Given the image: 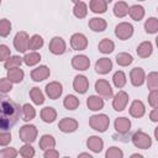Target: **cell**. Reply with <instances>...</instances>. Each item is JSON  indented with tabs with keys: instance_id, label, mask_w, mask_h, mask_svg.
<instances>
[{
	"instance_id": "obj_1",
	"label": "cell",
	"mask_w": 158,
	"mask_h": 158,
	"mask_svg": "<svg viewBox=\"0 0 158 158\" xmlns=\"http://www.w3.org/2000/svg\"><path fill=\"white\" fill-rule=\"evenodd\" d=\"M21 107L7 96H0V131H7L17 123Z\"/></svg>"
},
{
	"instance_id": "obj_2",
	"label": "cell",
	"mask_w": 158,
	"mask_h": 158,
	"mask_svg": "<svg viewBox=\"0 0 158 158\" xmlns=\"http://www.w3.org/2000/svg\"><path fill=\"white\" fill-rule=\"evenodd\" d=\"M109 125H110V118L105 114H98L89 117V126L98 132H105L109 128Z\"/></svg>"
},
{
	"instance_id": "obj_3",
	"label": "cell",
	"mask_w": 158,
	"mask_h": 158,
	"mask_svg": "<svg viewBox=\"0 0 158 158\" xmlns=\"http://www.w3.org/2000/svg\"><path fill=\"white\" fill-rule=\"evenodd\" d=\"M37 133H38V131L35 125H23L19 131V137L22 142L30 144L36 141Z\"/></svg>"
},
{
	"instance_id": "obj_4",
	"label": "cell",
	"mask_w": 158,
	"mask_h": 158,
	"mask_svg": "<svg viewBox=\"0 0 158 158\" xmlns=\"http://www.w3.org/2000/svg\"><path fill=\"white\" fill-rule=\"evenodd\" d=\"M131 139H132V143L135 144V147L141 148V149H148L152 146V138L149 137V135H147L146 132H143L141 130L136 131L132 135Z\"/></svg>"
},
{
	"instance_id": "obj_5",
	"label": "cell",
	"mask_w": 158,
	"mask_h": 158,
	"mask_svg": "<svg viewBox=\"0 0 158 158\" xmlns=\"http://www.w3.org/2000/svg\"><path fill=\"white\" fill-rule=\"evenodd\" d=\"M133 35V26L130 22H120L118 25H116L115 27V36L121 40H128L131 36Z\"/></svg>"
},
{
	"instance_id": "obj_6",
	"label": "cell",
	"mask_w": 158,
	"mask_h": 158,
	"mask_svg": "<svg viewBox=\"0 0 158 158\" xmlns=\"http://www.w3.org/2000/svg\"><path fill=\"white\" fill-rule=\"evenodd\" d=\"M28 41H30V37H28L27 32L19 31L14 37V47L16 48V51L25 53L28 49Z\"/></svg>"
},
{
	"instance_id": "obj_7",
	"label": "cell",
	"mask_w": 158,
	"mask_h": 158,
	"mask_svg": "<svg viewBox=\"0 0 158 158\" xmlns=\"http://www.w3.org/2000/svg\"><path fill=\"white\" fill-rule=\"evenodd\" d=\"M95 90L104 99H110L114 95V91H112V88H111L110 83L105 79H99V80L95 81Z\"/></svg>"
},
{
	"instance_id": "obj_8",
	"label": "cell",
	"mask_w": 158,
	"mask_h": 158,
	"mask_svg": "<svg viewBox=\"0 0 158 158\" xmlns=\"http://www.w3.org/2000/svg\"><path fill=\"white\" fill-rule=\"evenodd\" d=\"M70 47L74 51H84L88 47V38L85 35L77 32L70 37Z\"/></svg>"
},
{
	"instance_id": "obj_9",
	"label": "cell",
	"mask_w": 158,
	"mask_h": 158,
	"mask_svg": "<svg viewBox=\"0 0 158 158\" xmlns=\"http://www.w3.org/2000/svg\"><path fill=\"white\" fill-rule=\"evenodd\" d=\"M128 102V94L123 90H120L117 94L114 95L112 99V107L116 111H123Z\"/></svg>"
},
{
	"instance_id": "obj_10",
	"label": "cell",
	"mask_w": 158,
	"mask_h": 158,
	"mask_svg": "<svg viewBox=\"0 0 158 158\" xmlns=\"http://www.w3.org/2000/svg\"><path fill=\"white\" fill-rule=\"evenodd\" d=\"M65 48H67V46H65L64 40L62 37H58V36L53 37L51 40V42H49V46H48L49 52L53 53V54H56V56L63 54L65 52Z\"/></svg>"
},
{
	"instance_id": "obj_11",
	"label": "cell",
	"mask_w": 158,
	"mask_h": 158,
	"mask_svg": "<svg viewBox=\"0 0 158 158\" xmlns=\"http://www.w3.org/2000/svg\"><path fill=\"white\" fill-rule=\"evenodd\" d=\"M44 89H46L47 96L49 99H52V100L58 99L62 95V93H63V85L59 81H51V83H48L46 85Z\"/></svg>"
},
{
	"instance_id": "obj_12",
	"label": "cell",
	"mask_w": 158,
	"mask_h": 158,
	"mask_svg": "<svg viewBox=\"0 0 158 158\" xmlns=\"http://www.w3.org/2000/svg\"><path fill=\"white\" fill-rule=\"evenodd\" d=\"M58 128L64 132V133H70V132H74L77 131L78 128V121L75 118H72V117H64L59 121L58 123Z\"/></svg>"
},
{
	"instance_id": "obj_13",
	"label": "cell",
	"mask_w": 158,
	"mask_h": 158,
	"mask_svg": "<svg viewBox=\"0 0 158 158\" xmlns=\"http://www.w3.org/2000/svg\"><path fill=\"white\" fill-rule=\"evenodd\" d=\"M72 67L77 70H86L90 67V59L84 54H78L72 58Z\"/></svg>"
},
{
	"instance_id": "obj_14",
	"label": "cell",
	"mask_w": 158,
	"mask_h": 158,
	"mask_svg": "<svg viewBox=\"0 0 158 158\" xmlns=\"http://www.w3.org/2000/svg\"><path fill=\"white\" fill-rule=\"evenodd\" d=\"M73 88H74V90L77 93L85 94L88 91V89H89V80H88V78L85 75H81V74L77 75L74 78V80H73Z\"/></svg>"
},
{
	"instance_id": "obj_15",
	"label": "cell",
	"mask_w": 158,
	"mask_h": 158,
	"mask_svg": "<svg viewBox=\"0 0 158 158\" xmlns=\"http://www.w3.org/2000/svg\"><path fill=\"white\" fill-rule=\"evenodd\" d=\"M49 74H51V70L47 65H40L31 72V79L33 81H42V80L47 79L49 77Z\"/></svg>"
},
{
	"instance_id": "obj_16",
	"label": "cell",
	"mask_w": 158,
	"mask_h": 158,
	"mask_svg": "<svg viewBox=\"0 0 158 158\" xmlns=\"http://www.w3.org/2000/svg\"><path fill=\"white\" fill-rule=\"evenodd\" d=\"M130 78H131V83L133 86H141L143 83H144V79H146V74H144V70L139 67H136L131 70L130 73Z\"/></svg>"
},
{
	"instance_id": "obj_17",
	"label": "cell",
	"mask_w": 158,
	"mask_h": 158,
	"mask_svg": "<svg viewBox=\"0 0 158 158\" xmlns=\"http://www.w3.org/2000/svg\"><path fill=\"white\" fill-rule=\"evenodd\" d=\"M114 126L116 132H118L120 135H127L131 128V121L127 117H117L114 122Z\"/></svg>"
},
{
	"instance_id": "obj_18",
	"label": "cell",
	"mask_w": 158,
	"mask_h": 158,
	"mask_svg": "<svg viewBox=\"0 0 158 158\" xmlns=\"http://www.w3.org/2000/svg\"><path fill=\"white\" fill-rule=\"evenodd\" d=\"M112 69V60L109 58H99L95 63V72L99 74H107Z\"/></svg>"
},
{
	"instance_id": "obj_19",
	"label": "cell",
	"mask_w": 158,
	"mask_h": 158,
	"mask_svg": "<svg viewBox=\"0 0 158 158\" xmlns=\"http://www.w3.org/2000/svg\"><path fill=\"white\" fill-rule=\"evenodd\" d=\"M86 146L91 152L100 153L102 151V148H104V141L99 136H90L86 139Z\"/></svg>"
},
{
	"instance_id": "obj_20",
	"label": "cell",
	"mask_w": 158,
	"mask_h": 158,
	"mask_svg": "<svg viewBox=\"0 0 158 158\" xmlns=\"http://www.w3.org/2000/svg\"><path fill=\"white\" fill-rule=\"evenodd\" d=\"M88 26L91 31L94 32H102L106 30L107 27V22L105 19H101V17H93L89 20L88 22Z\"/></svg>"
},
{
	"instance_id": "obj_21",
	"label": "cell",
	"mask_w": 158,
	"mask_h": 158,
	"mask_svg": "<svg viewBox=\"0 0 158 158\" xmlns=\"http://www.w3.org/2000/svg\"><path fill=\"white\" fill-rule=\"evenodd\" d=\"M146 112V107H144V104L141 101V100H133L131 106H130V115L132 117H142Z\"/></svg>"
},
{
	"instance_id": "obj_22",
	"label": "cell",
	"mask_w": 158,
	"mask_h": 158,
	"mask_svg": "<svg viewBox=\"0 0 158 158\" xmlns=\"http://www.w3.org/2000/svg\"><path fill=\"white\" fill-rule=\"evenodd\" d=\"M86 106L91 111H99L104 107V99H101L100 96H96V95H90L86 99Z\"/></svg>"
},
{
	"instance_id": "obj_23",
	"label": "cell",
	"mask_w": 158,
	"mask_h": 158,
	"mask_svg": "<svg viewBox=\"0 0 158 158\" xmlns=\"http://www.w3.org/2000/svg\"><path fill=\"white\" fill-rule=\"evenodd\" d=\"M107 2H110V0H91L89 2V7L95 14H104L107 10Z\"/></svg>"
},
{
	"instance_id": "obj_24",
	"label": "cell",
	"mask_w": 158,
	"mask_h": 158,
	"mask_svg": "<svg viewBox=\"0 0 158 158\" xmlns=\"http://www.w3.org/2000/svg\"><path fill=\"white\" fill-rule=\"evenodd\" d=\"M136 51H137L138 57H141V58H148L152 54V52H153V46H152V43L149 41H144V42H142V43L138 44V47H137Z\"/></svg>"
},
{
	"instance_id": "obj_25",
	"label": "cell",
	"mask_w": 158,
	"mask_h": 158,
	"mask_svg": "<svg viewBox=\"0 0 158 158\" xmlns=\"http://www.w3.org/2000/svg\"><path fill=\"white\" fill-rule=\"evenodd\" d=\"M23 77H25V73L23 70L17 67V68H12V69H9L7 70V79L11 81V83H21L23 80Z\"/></svg>"
},
{
	"instance_id": "obj_26",
	"label": "cell",
	"mask_w": 158,
	"mask_h": 158,
	"mask_svg": "<svg viewBox=\"0 0 158 158\" xmlns=\"http://www.w3.org/2000/svg\"><path fill=\"white\" fill-rule=\"evenodd\" d=\"M41 118H42V121H44L47 123H52L57 118V111L51 106L43 107L41 110Z\"/></svg>"
},
{
	"instance_id": "obj_27",
	"label": "cell",
	"mask_w": 158,
	"mask_h": 158,
	"mask_svg": "<svg viewBox=\"0 0 158 158\" xmlns=\"http://www.w3.org/2000/svg\"><path fill=\"white\" fill-rule=\"evenodd\" d=\"M73 14L78 19H84L88 14V6L84 1H74V7H73Z\"/></svg>"
},
{
	"instance_id": "obj_28",
	"label": "cell",
	"mask_w": 158,
	"mask_h": 158,
	"mask_svg": "<svg viewBox=\"0 0 158 158\" xmlns=\"http://www.w3.org/2000/svg\"><path fill=\"white\" fill-rule=\"evenodd\" d=\"M128 14H130L132 20L141 21L144 17V9H143V6L136 4V5H132V6L128 7Z\"/></svg>"
},
{
	"instance_id": "obj_29",
	"label": "cell",
	"mask_w": 158,
	"mask_h": 158,
	"mask_svg": "<svg viewBox=\"0 0 158 158\" xmlns=\"http://www.w3.org/2000/svg\"><path fill=\"white\" fill-rule=\"evenodd\" d=\"M21 116H22V120L26 121V122L33 120L35 116H36V110H35V107H33L32 105H30V104L22 105V107H21Z\"/></svg>"
},
{
	"instance_id": "obj_30",
	"label": "cell",
	"mask_w": 158,
	"mask_h": 158,
	"mask_svg": "<svg viewBox=\"0 0 158 158\" xmlns=\"http://www.w3.org/2000/svg\"><path fill=\"white\" fill-rule=\"evenodd\" d=\"M99 52L104 53V54H109L111 52H114L115 49V43L110 40V38H102L100 42H99Z\"/></svg>"
},
{
	"instance_id": "obj_31",
	"label": "cell",
	"mask_w": 158,
	"mask_h": 158,
	"mask_svg": "<svg viewBox=\"0 0 158 158\" xmlns=\"http://www.w3.org/2000/svg\"><path fill=\"white\" fill-rule=\"evenodd\" d=\"M56 146V139L53 136L51 135H43L40 139V148L43 149V151H47V149H52L54 148Z\"/></svg>"
},
{
	"instance_id": "obj_32",
	"label": "cell",
	"mask_w": 158,
	"mask_h": 158,
	"mask_svg": "<svg viewBox=\"0 0 158 158\" xmlns=\"http://www.w3.org/2000/svg\"><path fill=\"white\" fill-rule=\"evenodd\" d=\"M128 14V5L125 1H117L114 5V15L116 17H125Z\"/></svg>"
},
{
	"instance_id": "obj_33",
	"label": "cell",
	"mask_w": 158,
	"mask_h": 158,
	"mask_svg": "<svg viewBox=\"0 0 158 158\" xmlns=\"http://www.w3.org/2000/svg\"><path fill=\"white\" fill-rule=\"evenodd\" d=\"M30 96H31V100L33 101V104H36V105H42L44 102V95L41 91V89L37 86H33L30 90Z\"/></svg>"
},
{
	"instance_id": "obj_34",
	"label": "cell",
	"mask_w": 158,
	"mask_h": 158,
	"mask_svg": "<svg viewBox=\"0 0 158 158\" xmlns=\"http://www.w3.org/2000/svg\"><path fill=\"white\" fill-rule=\"evenodd\" d=\"M23 63L28 67H32V65H36L37 63H40L41 60V54L37 53V52H30V53H26L25 57L22 58Z\"/></svg>"
},
{
	"instance_id": "obj_35",
	"label": "cell",
	"mask_w": 158,
	"mask_h": 158,
	"mask_svg": "<svg viewBox=\"0 0 158 158\" xmlns=\"http://www.w3.org/2000/svg\"><path fill=\"white\" fill-rule=\"evenodd\" d=\"M116 62L121 67H127L133 62V57L127 52H120L116 54Z\"/></svg>"
},
{
	"instance_id": "obj_36",
	"label": "cell",
	"mask_w": 158,
	"mask_h": 158,
	"mask_svg": "<svg viewBox=\"0 0 158 158\" xmlns=\"http://www.w3.org/2000/svg\"><path fill=\"white\" fill-rule=\"evenodd\" d=\"M79 104H80L79 99L75 95H72V94L67 95L64 98V100H63V105H64V107L67 110H75L79 106Z\"/></svg>"
},
{
	"instance_id": "obj_37",
	"label": "cell",
	"mask_w": 158,
	"mask_h": 158,
	"mask_svg": "<svg viewBox=\"0 0 158 158\" xmlns=\"http://www.w3.org/2000/svg\"><path fill=\"white\" fill-rule=\"evenodd\" d=\"M43 44H44L43 38H42L40 35H33V36L30 38V41H28V49H32V51L35 52V51L42 48Z\"/></svg>"
},
{
	"instance_id": "obj_38",
	"label": "cell",
	"mask_w": 158,
	"mask_h": 158,
	"mask_svg": "<svg viewBox=\"0 0 158 158\" xmlns=\"http://www.w3.org/2000/svg\"><path fill=\"white\" fill-rule=\"evenodd\" d=\"M112 81H114V85H115L116 88H118V89L123 88V86L126 85V81H127L126 74H125L122 70H117V72L114 74V77H112Z\"/></svg>"
},
{
	"instance_id": "obj_39",
	"label": "cell",
	"mask_w": 158,
	"mask_h": 158,
	"mask_svg": "<svg viewBox=\"0 0 158 158\" xmlns=\"http://www.w3.org/2000/svg\"><path fill=\"white\" fill-rule=\"evenodd\" d=\"M144 30L147 33H156L158 31V20L156 17H149L144 22Z\"/></svg>"
},
{
	"instance_id": "obj_40",
	"label": "cell",
	"mask_w": 158,
	"mask_h": 158,
	"mask_svg": "<svg viewBox=\"0 0 158 158\" xmlns=\"http://www.w3.org/2000/svg\"><path fill=\"white\" fill-rule=\"evenodd\" d=\"M22 62H23V60H22V58H21L20 56H11L7 60H5L4 67H5V69L9 70V69H12V68H17V67H20Z\"/></svg>"
},
{
	"instance_id": "obj_41",
	"label": "cell",
	"mask_w": 158,
	"mask_h": 158,
	"mask_svg": "<svg viewBox=\"0 0 158 158\" xmlns=\"http://www.w3.org/2000/svg\"><path fill=\"white\" fill-rule=\"evenodd\" d=\"M10 32H11V22L7 19H1L0 20V36L7 37Z\"/></svg>"
},
{
	"instance_id": "obj_42",
	"label": "cell",
	"mask_w": 158,
	"mask_h": 158,
	"mask_svg": "<svg viewBox=\"0 0 158 158\" xmlns=\"http://www.w3.org/2000/svg\"><path fill=\"white\" fill-rule=\"evenodd\" d=\"M147 86L151 90H156L158 88V73L151 72L147 77Z\"/></svg>"
},
{
	"instance_id": "obj_43",
	"label": "cell",
	"mask_w": 158,
	"mask_h": 158,
	"mask_svg": "<svg viewBox=\"0 0 158 158\" xmlns=\"http://www.w3.org/2000/svg\"><path fill=\"white\" fill-rule=\"evenodd\" d=\"M105 158H123V152L118 147H110L105 153Z\"/></svg>"
},
{
	"instance_id": "obj_44",
	"label": "cell",
	"mask_w": 158,
	"mask_h": 158,
	"mask_svg": "<svg viewBox=\"0 0 158 158\" xmlns=\"http://www.w3.org/2000/svg\"><path fill=\"white\" fill-rule=\"evenodd\" d=\"M35 148L31 146V144H27L25 143L21 148H20V154L23 157V158H33L35 157Z\"/></svg>"
},
{
	"instance_id": "obj_45",
	"label": "cell",
	"mask_w": 158,
	"mask_h": 158,
	"mask_svg": "<svg viewBox=\"0 0 158 158\" xmlns=\"http://www.w3.org/2000/svg\"><path fill=\"white\" fill-rule=\"evenodd\" d=\"M11 89H12V83L7 78H1L0 79V93L6 94V93H10Z\"/></svg>"
},
{
	"instance_id": "obj_46",
	"label": "cell",
	"mask_w": 158,
	"mask_h": 158,
	"mask_svg": "<svg viewBox=\"0 0 158 158\" xmlns=\"http://www.w3.org/2000/svg\"><path fill=\"white\" fill-rule=\"evenodd\" d=\"M17 151L12 147H6L0 151V158H16Z\"/></svg>"
},
{
	"instance_id": "obj_47",
	"label": "cell",
	"mask_w": 158,
	"mask_h": 158,
	"mask_svg": "<svg viewBox=\"0 0 158 158\" xmlns=\"http://www.w3.org/2000/svg\"><path fill=\"white\" fill-rule=\"evenodd\" d=\"M148 104L153 107L157 109L158 107V90H151V93L148 94Z\"/></svg>"
},
{
	"instance_id": "obj_48",
	"label": "cell",
	"mask_w": 158,
	"mask_h": 158,
	"mask_svg": "<svg viewBox=\"0 0 158 158\" xmlns=\"http://www.w3.org/2000/svg\"><path fill=\"white\" fill-rule=\"evenodd\" d=\"M10 57H11L10 48L6 44H0V62L7 60Z\"/></svg>"
},
{
	"instance_id": "obj_49",
	"label": "cell",
	"mask_w": 158,
	"mask_h": 158,
	"mask_svg": "<svg viewBox=\"0 0 158 158\" xmlns=\"http://www.w3.org/2000/svg\"><path fill=\"white\" fill-rule=\"evenodd\" d=\"M11 133L7 131H0V146H7L11 142Z\"/></svg>"
},
{
	"instance_id": "obj_50",
	"label": "cell",
	"mask_w": 158,
	"mask_h": 158,
	"mask_svg": "<svg viewBox=\"0 0 158 158\" xmlns=\"http://www.w3.org/2000/svg\"><path fill=\"white\" fill-rule=\"evenodd\" d=\"M43 158H59V153H58V151L54 149V148L47 149V151H44Z\"/></svg>"
},
{
	"instance_id": "obj_51",
	"label": "cell",
	"mask_w": 158,
	"mask_h": 158,
	"mask_svg": "<svg viewBox=\"0 0 158 158\" xmlns=\"http://www.w3.org/2000/svg\"><path fill=\"white\" fill-rule=\"evenodd\" d=\"M149 118H151V121H153V122H157V121H158V109H153V110L151 111Z\"/></svg>"
},
{
	"instance_id": "obj_52",
	"label": "cell",
	"mask_w": 158,
	"mask_h": 158,
	"mask_svg": "<svg viewBox=\"0 0 158 158\" xmlns=\"http://www.w3.org/2000/svg\"><path fill=\"white\" fill-rule=\"evenodd\" d=\"M78 158H94L93 156H90L89 153H85V152H83V153H80L79 156H78Z\"/></svg>"
},
{
	"instance_id": "obj_53",
	"label": "cell",
	"mask_w": 158,
	"mask_h": 158,
	"mask_svg": "<svg viewBox=\"0 0 158 158\" xmlns=\"http://www.w3.org/2000/svg\"><path fill=\"white\" fill-rule=\"evenodd\" d=\"M130 158H143V156L142 154H138V153H133V154H131Z\"/></svg>"
},
{
	"instance_id": "obj_54",
	"label": "cell",
	"mask_w": 158,
	"mask_h": 158,
	"mask_svg": "<svg viewBox=\"0 0 158 158\" xmlns=\"http://www.w3.org/2000/svg\"><path fill=\"white\" fill-rule=\"evenodd\" d=\"M64 158H69V157H64Z\"/></svg>"
},
{
	"instance_id": "obj_55",
	"label": "cell",
	"mask_w": 158,
	"mask_h": 158,
	"mask_svg": "<svg viewBox=\"0 0 158 158\" xmlns=\"http://www.w3.org/2000/svg\"><path fill=\"white\" fill-rule=\"evenodd\" d=\"M0 5H1V1H0Z\"/></svg>"
}]
</instances>
